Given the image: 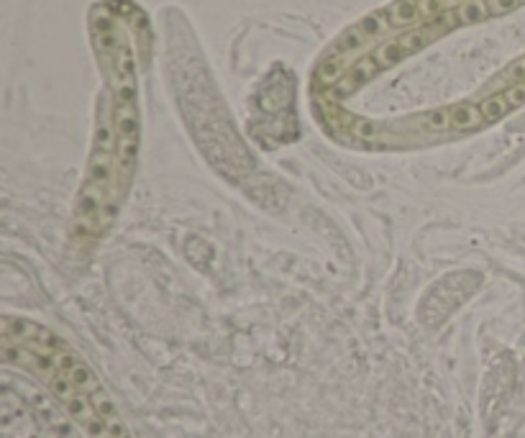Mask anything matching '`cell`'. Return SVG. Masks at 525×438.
<instances>
[{"instance_id": "6da1fadb", "label": "cell", "mask_w": 525, "mask_h": 438, "mask_svg": "<svg viewBox=\"0 0 525 438\" xmlns=\"http://www.w3.org/2000/svg\"><path fill=\"white\" fill-rule=\"evenodd\" d=\"M0 354L8 367L44 384L88 438H131L103 382L54 331L29 318L3 315Z\"/></svg>"}, {"instance_id": "7a4b0ae2", "label": "cell", "mask_w": 525, "mask_h": 438, "mask_svg": "<svg viewBox=\"0 0 525 438\" xmlns=\"http://www.w3.org/2000/svg\"><path fill=\"white\" fill-rule=\"evenodd\" d=\"M72 423L67 410L36 384L24 380L13 384L11 375L3 377L0 428L6 438H82L80 426Z\"/></svg>"}]
</instances>
